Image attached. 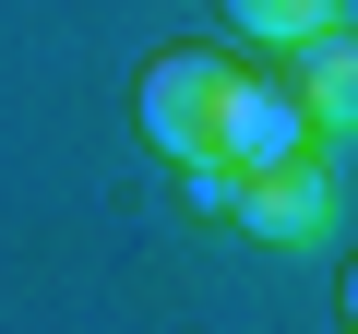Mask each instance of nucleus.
Wrapping results in <instances>:
<instances>
[{
    "mask_svg": "<svg viewBox=\"0 0 358 334\" xmlns=\"http://www.w3.org/2000/svg\"><path fill=\"white\" fill-rule=\"evenodd\" d=\"M227 72L239 60H215V48H155L143 60V84H131V108H143V143L179 167V155H215V119H227Z\"/></svg>",
    "mask_w": 358,
    "mask_h": 334,
    "instance_id": "nucleus-1",
    "label": "nucleus"
},
{
    "mask_svg": "<svg viewBox=\"0 0 358 334\" xmlns=\"http://www.w3.org/2000/svg\"><path fill=\"white\" fill-rule=\"evenodd\" d=\"M215 155L239 167V180H263V167H287V155H322V131H310V108H299V84H287V72H227Z\"/></svg>",
    "mask_w": 358,
    "mask_h": 334,
    "instance_id": "nucleus-2",
    "label": "nucleus"
},
{
    "mask_svg": "<svg viewBox=\"0 0 358 334\" xmlns=\"http://www.w3.org/2000/svg\"><path fill=\"white\" fill-rule=\"evenodd\" d=\"M227 215H239L251 239H275V251H310L322 215H334V167H322V155H287V167H263V180H239Z\"/></svg>",
    "mask_w": 358,
    "mask_h": 334,
    "instance_id": "nucleus-3",
    "label": "nucleus"
},
{
    "mask_svg": "<svg viewBox=\"0 0 358 334\" xmlns=\"http://www.w3.org/2000/svg\"><path fill=\"white\" fill-rule=\"evenodd\" d=\"M287 84H299V108H310V131H322V143H346V131H358V36H346V24L299 36V48H287Z\"/></svg>",
    "mask_w": 358,
    "mask_h": 334,
    "instance_id": "nucleus-4",
    "label": "nucleus"
},
{
    "mask_svg": "<svg viewBox=\"0 0 358 334\" xmlns=\"http://www.w3.org/2000/svg\"><path fill=\"white\" fill-rule=\"evenodd\" d=\"M227 13V36H251V48H299V36H322V24H346V0H215Z\"/></svg>",
    "mask_w": 358,
    "mask_h": 334,
    "instance_id": "nucleus-5",
    "label": "nucleus"
},
{
    "mask_svg": "<svg viewBox=\"0 0 358 334\" xmlns=\"http://www.w3.org/2000/svg\"><path fill=\"white\" fill-rule=\"evenodd\" d=\"M179 180H192V203H215V215L239 203V167H227V155H179Z\"/></svg>",
    "mask_w": 358,
    "mask_h": 334,
    "instance_id": "nucleus-6",
    "label": "nucleus"
},
{
    "mask_svg": "<svg viewBox=\"0 0 358 334\" xmlns=\"http://www.w3.org/2000/svg\"><path fill=\"white\" fill-rule=\"evenodd\" d=\"M346 322H358V263H346Z\"/></svg>",
    "mask_w": 358,
    "mask_h": 334,
    "instance_id": "nucleus-7",
    "label": "nucleus"
}]
</instances>
